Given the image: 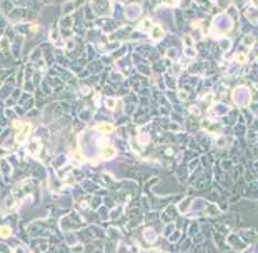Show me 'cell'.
Segmentation results:
<instances>
[{
  "mask_svg": "<svg viewBox=\"0 0 258 253\" xmlns=\"http://www.w3.org/2000/svg\"><path fill=\"white\" fill-rule=\"evenodd\" d=\"M30 130H32V125H30V123H23L22 130L18 132V135L15 137V142H17V143H23V142L27 140V137L30 135Z\"/></svg>",
  "mask_w": 258,
  "mask_h": 253,
  "instance_id": "obj_1",
  "label": "cell"
},
{
  "mask_svg": "<svg viewBox=\"0 0 258 253\" xmlns=\"http://www.w3.org/2000/svg\"><path fill=\"white\" fill-rule=\"evenodd\" d=\"M241 98H243V105H246L250 102V93L246 88H237L235 90V102L237 103H241Z\"/></svg>",
  "mask_w": 258,
  "mask_h": 253,
  "instance_id": "obj_2",
  "label": "cell"
},
{
  "mask_svg": "<svg viewBox=\"0 0 258 253\" xmlns=\"http://www.w3.org/2000/svg\"><path fill=\"white\" fill-rule=\"evenodd\" d=\"M117 155V152H115V148H112V147H107L103 152H102V158L103 160H110V158H113V156Z\"/></svg>",
  "mask_w": 258,
  "mask_h": 253,
  "instance_id": "obj_3",
  "label": "cell"
},
{
  "mask_svg": "<svg viewBox=\"0 0 258 253\" xmlns=\"http://www.w3.org/2000/svg\"><path fill=\"white\" fill-rule=\"evenodd\" d=\"M150 34H152V38H153V40H158V38L163 37V29H162V27H152Z\"/></svg>",
  "mask_w": 258,
  "mask_h": 253,
  "instance_id": "obj_4",
  "label": "cell"
},
{
  "mask_svg": "<svg viewBox=\"0 0 258 253\" xmlns=\"http://www.w3.org/2000/svg\"><path fill=\"white\" fill-rule=\"evenodd\" d=\"M138 29L142 30V32H150V30H152V22L148 20V18H145V20L140 22Z\"/></svg>",
  "mask_w": 258,
  "mask_h": 253,
  "instance_id": "obj_5",
  "label": "cell"
},
{
  "mask_svg": "<svg viewBox=\"0 0 258 253\" xmlns=\"http://www.w3.org/2000/svg\"><path fill=\"white\" fill-rule=\"evenodd\" d=\"M95 128H97L98 132H105V133H108V132L113 130V125H112V123H98Z\"/></svg>",
  "mask_w": 258,
  "mask_h": 253,
  "instance_id": "obj_6",
  "label": "cell"
},
{
  "mask_svg": "<svg viewBox=\"0 0 258 253\" xmlns=\"http://www.w3.org/2000/svg\"><path fill=\"white\" fill-rule=\"evenodd\" d=\"M10 235H12L10 227H0V236H2V238H9Z\"/></svg>",
  "mask_w": 258,
  "mask_h": 253,
  "instance_id": "obj_7",
  "label": "cell"
},
{
  "mask_svg": "<svg viewBox=\"0 0 258 253\" xmlns=\"http://www.w3.org/2000/svg\"><path fill=\"white\" fill-rule=\"evenodd\" d=\"M82 162H83V156L75 150V152H73V163H75V165H82Z\"/></svg>",
  "mask_w": 258,
  "mask_h": 253,
  "instance_id": "obj_8",
  "label": "cell"
},
{
  "mask_svg": "<svg viewBox=\"0 0 258 253\" xmlns=\"http://www.w3.org/2000/svg\"><path fill=\"white\" fill-rule=\"evenodd\" d=\"M115 103H117V100H113V98H107V100H105L107 108H110V110H113V108H115Z\"/></svg>",
  "mask_w": 258,
  "mask_h": 253,
  "instance_id": "obj_9",
  "label": "cell"
},
{
  "mask_svg": "<svg viewBox=\"0 0 258 253\" xmlns=\"http://www.w3.org/2000/svg\"><path fill=\"white\" fill-rule=\"evenodd\" d=\"M235 60L240 62V63L246 62V53H241V52H240V53H237V55H235Z\"/></svg>",
  "mask_w": 258,
  "mask_h": 253,
  "instance_id": "obj_10",
  "label": "cell"
},
{
  "mask_svg": "<svg viewBox=\"0 0 258 253\" xmlns=\"http://www.w3.org/2000/svg\"><path fill=\"white\" fill-rule=\"evenodd\" d=\"M148 140H150V138H148V135H145V133H142V135H138V142H140V143H142V145L148 143Z\"/></svg>",
  "mask_w": 258,
  "mask_h": 253,
  "instance_id": "obj_11",
  "label": "cell"
},
{
  "mask_svg": "<svg viewBox=\"0 0 258 253\" xmlns=\"http://www.w3.org/2000/svg\"><path fill=\"white\" fill-rule=\"evenodd\" d=\"M145 236L148 238V241L155 240V233H153V230H147V232H145Z\"/></svg>",
  "mask_w": 258,
  "mask_h": 253,
  "instance_id": "obj_12",
  "label": "cell"
},
{
  "mask_svg": "<svg viewBox=\"0 0 258 253\" xmlns=\"http://www.w3.org/2000/svg\"><path fill=\"white\" fill-rule=\"evenodd\" d=\"M17 253H23V250H22V248H17Z\"/></svg>",
  "mask_w": 258,
  "mask_h": 253,
  "instance_id": "obj_13",
  "label": "cell"
}]
</instances>
